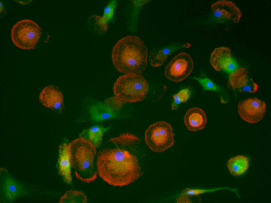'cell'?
<instances>
[{"mask_svg": "<svg viewBox=\"0 0 271 203\" xmlns=\"http://www.w3.org/2000/svg\"><path fill=\"white\" fill-rule=\"evenodd\" d=\"M42 28L33 20L23 19L15 23L11 30V38L14 44L22 49L36 47L40 40Z\"/></svg>", "mask_w": 271, "mask_h": 203, "instance_id": "cell-6", "label": "cell"}, {"mask_svg": "<svg viewBox=\"0 0 271 203\" xmlns=\"http://www.w3.org/2000/svg\"><path fill=\"white\" fill-rule=\"evenodd\" d=\"M87 201L86 195L82 191L70 190L66 191L60 198L59 203H85Z\"/></svg>", "mask_w": 271, "mask_h": 203, "instance_id": "cell-22", "label": "cell"}, {"mask_svg": "<svg viewBox=\"0 0 271 203\" xmlns=\"http://www.w3.org/2000/svg\"><path fill=\"white\" fill-rule=\"evenodd\" d=\"M111 127V126L104 127L101 125H94L82 131L79 137L88 141L96 148L101 144L104 133Z\"/></svg>", "mask_w": 271, "mask_h": 203, "instance_id": "cell-18", "label": "cell"}, {"mask_svg": "<svg viewBox=\"0 0 271 203\" xmlns=\"http://www.w3.org/2000/svg\"><path fill=\"white\" fill-rule=\"evenodd\" d=\"M176 202L182 203H189L191 202V200H190L189 196L186 195H181V196L177 198Z\"/></svg>", "mask_w": 271, "mask_h": 203, "instance_id": "cell-26", "label": "cell"}, {"mask_svg": "<svg viewBox=\"0 0 271 203\" xmlns=\"http://www.w3.org/2000/svg\"><path fill=\"white\" fill-rule=\"evenodd\" d=\"M249 158L243 155H238L230 158L227 166L233 176H238L244 174L249 166Z\"/></svg>", "mask_w": 271, "mask_h": 203, "instance_id": "cell-19", "label": "cell"}, {"mask_svg": "<svg viewBox=\"0 0 271 203\" xmlns=\"http://www.w3.org/2000/svg\"><path fill=\"white\" fill-rule=\"evenodd\" d=\"M117 3V1L116 0L110 1L104 8L102 16L96 15L92 16L95 20V27L98 32H105L108 30V24L113 19Z\"/></svg>", "mask_w": 271, "mask_h": 203, "instance_id": "cell-17", "label": "cell"}, {"mask_svg": "<svg viewBox=\"0 0 271 203\" xmlns=\"http://www.w3.org/2000/svg\"><path fill=\"white\" fill-rule=\"evenodd\" d=\"M39 98L43 106L59 114L64 109L63 93L52 85L45 86L40 93Z\"/></svg>", "mask_w": 271, "mask_h": 203, "instance_id": "cell-14", "label": "cell"}, {"mask_svg": "<svg viewBox=\"0 0 271 203\" xmlns=\"http://www.w3.org/2000/svg\"><path fill=\"white\" fill-rule=\"evenodd\" d=\"M227 87L233 91L238 89L240 92L250 93H255L259 89L258 84L250 77L249 71L244 67H238L235 72L230 74Z\"/></svg>", "mask_w": 271, "mask_h": 203, "instance_id": "cell-12", "label": "cell"}, {"mask_svg": "<svg viewBox=\"0 0 271 203\" xmlns=\"http://www.w3.org/2000/svg\"><path fill=\"white\" fill-rule=\"evenodd\" d=\"M193 78L196 80L200 83L204 90H212L217 92L220 97V100L221 103L226 104L229 101V99L228 92L216 84L208 77L204 76L202 78L193 77Z\"/></svg>", "mask_w": 271, "mask_h": 203, "instance_id": "cell-21", "label": "cell"}, {"mask_svg": "<svg viewBox=\"0 0 271 203\" xmlns=\"http://www.w3.org/2000/svg\"><path fill=\"white\" fill-rule=\"evenodd\" d=\"M0 11H1V13H2L3 11H4V5L3 4V3L2 2V1L0 2Z\"/></svg>", "mask_w": 271, "mask_h": 203, "instance_id": "cell-27", "label": "cell"}, {"mask_svg": "<svg viewBox=\"0 0 271 203\" xmlns=\"http://www.w3.org/2000/svg\"><path fill=\"white\" fill-rule=\"evenodd\" d=\"M207 122L205 111L198 107L188 109L184 116V123L186 128L191 131H197L204 129Z\"/></svg>", "mask_w": 271, "mask_h": 203, "instance_id": "cell-16", "label": "cell"}, {"mask_svg": "<svg viewBox=\"0 0 271 203\" xmlns=\"http://www.w3.org/2000/svg\"><path fill=\"white\" fill-rule=\"evenodd\" d=\"M225 188H219L212 189H191L186 188L182 190L181 195H186L188 196H198L200 194L206 192H212L217 190L224 189Z\"/></svg>", "mask_w": 271, "mask_h": 203, "instance_id": "cell-24", "label": "cell"}, {"mask_svg": "<svg viewBox=\"0 0 271 203\" xmlns=\"http://www.w3.org/2000/svg\"><path fill=\"white\" fill-rule=\"evenodd\" d=\"M0 202L11 203L27 194L24 185L14 179L7 169L0 168Z\"/></svg>", "mask_w": 271, "mask_h": 203, "instance_id": "cell-8", "label": "cell"}, {"mask_svg": "<svg viewBox=\"0 0 271 203\" xmlns=\"http://www.w3.org/2000/svg\"><path fill=\"white\" fill-rule=\"evenodd\" d=\"M71 167L76 177L83 183H90L97 177L94 159L96 148L88 141L79 137L69 143Z\"/></svg>", "mask_w": 271, "mask_h": 203, "instance_id": "cell-3", "label": "cell"}, {"mask_svg": "<svg viewBox=\"0 0 271 203\" xmlns=\"http://www.w3.org/2000/svg\"><path fill=\"white\" fill-rule=\"evenodd\" d=\"M111 58L113 65L119 72L142 75L148 64V49L138 37L127 36L114 46Z\"/></svg>", "mask_w": 271, "mask_h": 203, "instance_id": "cell-2", "label": "cell"}, {"mask_svg": "<svg viewBox=\"0 0 271 203\" xmlns=\"http://www.w3.org/2000/svg\"><path fill=\"white\" fill-rule=\"evenodd\" d=\"M211 10L214 18L219 22L229 20L237 23L242 17L241 10L230 1H218L211 5Z\"/></svg>", "mask_w": 271, "mask_h": 203, "instance_id": "cell-11", "label": "cell"}, {"mask_svg": "<svg viewBox=\"0 0 271 203\" xmlns=\"http://www.w3.org/2000/svg\"><path fill=\"white\" fill-rule=\"evenodd\" d=\"M193 69V61L192 57L186 52H181L167 64L164 74L169 80L178 83L188 77Z\"/></svg>", "mask_w": 271, "mask_h": 203, "instance_id": "cell-7", "label": "cell"}, {"mask_svg": "<svg viewBox=\"0 0 271 203\" xmlns=\"http://www.w3.org/2000/svg\"><path fill=\"white\" fill-rule=\"evenodd\" d=\"M191 46V44L188 42L174 43L165 45L159 49H153L149 54L148 61L152 66H160L174 52L181 48H189Z\"/></svg>", "mask_w": 271, "mask_h": 203, "instance_id": "cell-15", "label": "cell"}, {"mask_svg": "<svg viewBox=\"0 0 271 203\" xmlns=\"http://www.w3.org/2000/svg\"><path fill=\"white\" fill-rule=\"evenodd\" d=\"M266 103L256 97H251L239 101L238 112L241 118L249 123H256L264 117Z\"/></svg>", "mask_w": 271, "mask_h": 203, "instance_id": "cell-10", "label": "cell"}, {"mask_svg": "<svg viewBox=\"0 0 271 203\" xmlns=\"http://www.w3.org/2000/svg\"><path fill=\"white\" fill-rule=\"evenodd\" d=\"M69 141L63 138L58 146V156L56 163L58 174L66 184H72L71 175V154Z\"/></svg>", "mask_w": 271, "mask_h": 203, "instance_id": "cell-13", "label": "cell"}, {"mask_svg": "<svg viewBox=\"0 0 271 203\" xmlns=\"http://www.w3.org/2000/svg\"><path fill=\"white\" fill-rule=\"evenodd\" d=\"M114 96L123 104L143 100L149 91L148 81L142 75L123 74L115 82Z\"/></svg>", "mask_w": 271, "mask_h": 203, "instance_id": "cell-4", "label": "cell"}, {"mask_svg": "<svg viewBox=\"0 0 271 203\" xmlns=\"http://www.w3.org/2000/svg\"><path fill=\"white\" fill-rule=\"evenodd\" d=\"M123 104L115 96L108 98L102 102L97 103L90 107V119L94 122H100L114 118L118 115Z\"/></svg>", "mask_w": 271, "mask_h": 203, "instance_id": "cell-9", "label": "cell"}, {"mask_svg": "<svg viewBox=\"0 0 271 203\" xmlns=\"http://www.w3.org/2000/svg\"><path fill=\"white\" fill-rule=\"evenodd\" d=\"M191 94V90L189 88H186L181 90L177 93L173 95L174 101L171 105L172 110H176L179 105L182 103H186L189 98Z\"/></svg>", "mask_w": 271, "mask_h": 203, "instance_id": "cell-23", "label": "cell"}, {"mask_svg": "<svg viewBox=\"0 0 271 203\" xmlns=\"http://www.w3.org/2000/svg\"><path fill=\"white\" fill-rule=\"evenodd\" d=\"M141 142L138 136L128 132L105 142L97 154L99 176L115 187H123L137 180L143 174L139 161Z\"/></svg>", "mask_w": 271, "mask_h": 203, "instance_id": "cell-1", "label": "cell"}, {"mask_svg": "<svg viewBox=\"0 0 271 203\" xmlns=\"http://www.w3.org/2000/svg\"><path fill=\"white\" fill-rule=\"evenodd\" d=\"M231 50L226 47H220L215 48L211 54L210 62L212 67L217 71L223 70L226 61L231 57Z\"/></svg>", "mask_w": 271, "mask_h": 203, "instance_id": "cell-20", "label": "cell"}, {"mask_svg": "<svg viewBox=\"0 0 271 203\" xmlns=\"http://www.w3.org/2000/svg\"><path fill=\"white\" fill-rule=\"evenodd\" d=\"M238 68V65L236 61L231 56L224 63L223 67V70L231 74L235 72Z\"/></svg>", "mask_w": 271, "mask_h": 203, "instance_id": "cell-25", "label": "cell"}, {"mask_svg": "<svg viewBox=\"0 0 271 203\" xmlns=\"http://www.w3.org/2000/svg\"><path fill=\"white\" fill-rule=\"evenodd\" d=\"M172 125L164 121H157L150 125L145 132L147 146L153 152H163L175 143Z\"/></svg>", "mask_w": 271, "mask_h": 203, "instance_id": "cell-5", "label": "cell"}]
</instances>
